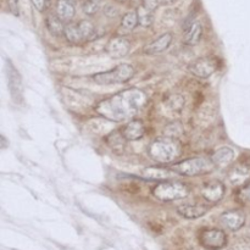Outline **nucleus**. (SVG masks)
Listing matches in <instances>:
<instances>
[{
    "mask_svg": "<svg viewBox=\"0 0 250 250\" xmlns=\"http://www.w3.org/2000/svg\"><path fill=\"white\" fill-rule=\"evenodd\" d=\"M148 102L144 92L137 88L122 90L112 97L102 100L95 110L100 116L111 121H124L136 116Z\"/></svg>",
    "mask_w": 250,
    "mask_h": 250,
    "instance_id": "nucleus-1",
    "label": "nucleus"
},
{
    "mask_svg": "<svg viewBox=\"0 0 250 250\" xmlns=\"http://www.w3.org/2000/svg\"><path fill=\"white\" fill-rule=\"evenodd\" d=\"M148 153L154 161L167 164L177 159L181 154V146L175 138H159L150 144Z\"/></svg>",
    "mask_w": 250,
    "mask_h": 250,
    "instance_id": "nucleus-2",
    "label": "nucleus"
},
{
    "mask_svg": "<svg viewBox=\"0 0 250 250\" xmlns=\"http://www.w3.org/2000/svg\"><path fill=\"white\" fill-rule=\"evenodd\" d=\"M134 75V68L128 63H121L112 70L106 72H100L93 76V81L98 84H115V83H124L131 80Z\"/></svg>",
    "mask_w": 250,
    "mask_h": 250,
    "instance_id": "nucleus-3",
    "label": "nucleus"
},
{
    "mask_svg": "<svg viewBox=\"0 0 250 250\" xmlns=\"http://www.w3.org/2000/svg\"><path fill=\"white\" fill-rule=\"evenodd\" d=\"M214 167V163L209 159L193 158L176 164L175 166H172L171 170L183 176H200L203 173H208L212 171Z\"/></svg>",
    "mask_w": 250,
    "mask_h": 250,
    "instance_id": "nucleus-4",
    "label": "nucleus"
},
{
    "mask_svg": "<svg viewBox=\"0 0 250 250\" xmlns=\"http://www.w3.org/2000/svg\"><path fill=\"white\" fill-rule=\"evenodd\" d=\"M189 189L186 185L181 182H166L160 183L153 189L154 197L163 202H172L186 198Z\"/></svg>",
    "mask_w": 250,
    "mask_h": 250,
    "instance_id": "nucleus-5",
    "label": "nucleus"
},
{
    "mask_svg": "<svg viewBox=\"0 0 250 250\" xmlns=\"http://www.w3.org/2000/svg\"><path fill=\"white\" fill-rule=\"evenodd\" d=\"M217 70V62L212 58H200L189 65V71L199 78H209Z\"/></svg>",
    "mask_w": 250,
    "mask_h": 250,
    "instance_id": "nucleus-6",
    "label": "nucleus"
},
{
    "mask_svg": "<svg viewBox=\"0 0 250 250\" xmlns=\"http://www.w3.org/2000/svg\"><path fill=\"white\" fill-rule=\"evenodd\" d=\"M226 234L221 229H207L200 234V242H202L203 246L211 250L224 248L226 246Z\"/></svg>",
    "mask_w": 250,
    "mask_h": 250,
    "instance_id": "nucleus-7",
    "label": "nucleus"
},
{
    "mask_svg": "<svg viewBox=\"0 0 250 250\" xmlns=\"http://www.w3.org/2000/svg\"><path fill=\"white\" fill-rule=\"evenodd\" d=\"M220 221L226 229H231V231H238L246 222V215L242 210H229L221 215Z\"/></svg>",
    "mask_w": 250,
    "mask_h": 250,
    "instance_id": "nucleus-8",
    "label": "nucleus"
},
{
    "mask_svg": "<svg viewBox=\"0 0 250 250\" xmlns=\"http://www.w3.org/2000/svg\"><path fill=\"white\" fill-rule=\"evenodd\" d=\"M129 48H131V44H129V42L126 38L116 37V38H112L107 43L106 53L112 59H120L124 58V56H126L128 54Z\"/></svg>",
    "mask_w": 250,
    "mask_h": 250,
    "instance_id": "nucleus-9",
    "label": "nucleus"
},
{
    "mask_svg": "<svg viewBox=\"0 0 250 250\" xmlns=\"http://www.w3.org/2000/svg\"><path fill=\"white\" fill-rule=\"evenodd\" d=\"M225 192H226V188L219 181H212V182L207 183L202 189L203 197L210 203L220 202L224 198Z\"/></svg>",
    "mask_w": 250,
    "mask_h": 250,
    "instance_id": "nucleus-10",
    "label": "nucleus"
},
{
    "mask_svg": "<svg viewBox=\"0 0 250 250\" xmlns=\"http://www.w3.org/2000/svg\"><path fill=\"white\" fill-rule=\"evenodd\" d=\"M234 159H236V153L233 149L229 148V146L220 148L211 156V161L217 167H226L229 164L233 163Z\"/></svg>",
    "mask_w": 250,
    "mask_h": 250,
    "instance_id": "nucleus-11",
    "label": "nucleus"
},
{
    "mask_svg": "<svg viewBox=\"0 0 250 250\" xmlns=\"http://www.w3.org/2000/svg\"><path fill=\"white\" fill-rule=\"evenodd\" d=\"M171 42H172V34L164 33L158 39H155L150 44H148L144 48V53L148 54V55H156V54L163 53V51H165L170 46Z\"/></svg>",
    "mask_w": 250,
    "mask_h": 250,
    "instance_id": "nucleus-12",
    "label": "nucleus"
},
{
    "mask_svg": "<svg viewBox=\"0 0 250 250\" xmlns=\"http://www.w3.org/2000/svg\"><path fill=\"white\" fill-rule=\"evenodd\" d=\"M229 178L234 186H248L250 183V167L246 165L236 166L231 170Z\"/></svg>",
    "mask_w": 250,
    "mask_h": 250,
    "instance_id": "nucleus-13",
    "label": "nucleus"
},
{
    "mask_svg": "<svg viewBox=\"0 0 250 250\" xmlns=\"http://www.w3.org/2000/svg\"><path fill=\"white\" fill-rule=\"evenodd\" d=\"M121 132L127 141H138L144 136L146 128L141 120H133L127 124V126H125Z\"/></svg>",
    "mask_w": 250,
    "mask_h": 250,
    "instance_id": "nucleus-14",
    "label": "nucleus"
},
{
    "mask_svg": "<svg viewBox=\"0 0 250 250\" xmlns=\"http://www.w3.org/2000/svg\"><path fill=\"white\" fill-rule=\"evenodd\" d=\"M208 208L199 204H185L177 208V212L186 219H199L208 212Z\"/></svg>",
    "mask_w": 250,
    "mask_h": 250,
    "instance_id": "nucleus-15",
    "label": "nucleus"
},
{
    "mask_svg": "<svg viewBox=\"0 0 250 250\" xmlns=\"http://www.w3.org/2000/svg\"><path fill=\"white\" fill-rule=\"evenodd\" d=\"M143 176L149 180H156V181H167L175 177L177 173L173 170H168V168H161V167H146L143 170Z\"/></svg>",
    "mask_w": 250,
    "mask_h": 250,
    "instance_id": "nucleus-16",
    "label": "nucleus"
},
{
    "mask_svg": "<svg viewBox=\"0 0 250 250\" xmlns=\"http://www.w3.org/2000/svg\"><path fill=\"white\" fill-rule=\"evenodd\" d=\"M56 15L62 22H68L75 16V6L68 0H58L56 2Z\"/></svg>",
    "mask_w": 250,
    "mask_h": 250,
    "instance_id": "nucleus-17",
    "label": "nucleus"
},
{
    "mask_svg": "<svg viewBox=\"0 0 250 250\" xmlns=\"http://www.w3.org/2000/svg\"><path fill=\"white\" fill-rule=\"evenodd\" d=\"M203 34V27L199 22L194 21L192 26L185 31V43L187 45H195L200 41Z\"/></svg>",
    "mask_w": 250,
    "mask_h": 250,
    "instance_id": "nucleus-18",
    "label": "nucleus"
},
{
    "mask_svg": "<svg viewBox=\"0 0 250 250\" xmlns=\"http://www.w3.org/2000/svg\"><path fill=\"white\" fill-rule=\"evenodd\" d=\"M107 144H109L110 148L117 154H121L125 151V148H126V142L127 139L125 138L122 132H114V133L109 134L107 137Z\"/></svg>",
    "mask_w": 250,
    "mask_h": 250,
    "instance_id": "nucleus-19",
    "label": "nucleus"
},
{
    "mask_svg": "<svg viewBox=\"0 0 250 250\" xmlns=\"http://www.w3.org/2000/svg\"><path fill=\"white\" fill-rule=\"evenodd\" d=\"M46 27L49 32L55 37H61L65 34V27L63 22L58 17V15H49L46 17Z\"/></svg>",
    "mask_w": 250,
    "mask_h": 250,
    "instance_id": "nucleus-20",
    "label": "nucleus"
},
{
    "mask_svg": "<svg viewBox=\"0 0 250 250\" xmlns=\"http://www.w3.org/2000/svg\"><path fill=\"white\" fill-rule=\"evenodd\" d=\"M78 27H80L81 29V33H82L83 41H93V39H95L97 37H99L94 24L90 21H88V20L81 21L80 23H78Z\"/></svg>",
    "mask_w": 250,
    "mask_h": 250,
    "instance_id": "nucleus-21",
    "label": "nucleus"
},
{
    "mask_svg": "<svg viewBox=\"0 0 250 250\" xmlns=\"http://www.w3.org/2000/svg\"><path fill=\"white\" fill-rule=\"evenodd\" d=\"M65 38L67 39L70 43L72 44H78L83 41L82 33H81V29L78 27V24L68 23L67 26L65 27Z\"/></svg>",
    "mask_w": 250,
    "mask_h": 250,
    "instance_id": "nucleus-22",
    "label": "nucleus"
},
{
    "mask_svg": "<svg viewBox=\"0 0 250 250\" xmlns=\"http://www.w3.org/2000/svg\"><path fill=\"white\" fill-rule=\"evenodd\" d=\"M136 12H137V16H138V23L141 24V26H143V27L151 26V23H153V20H154L153 11L146 9L143 5H141V6L137 9Z\"/></svg>",
    "mask_w": 250,
    "mask_h": 250,
    "instance_id": "nucleus-23",
    "label": "nucleus"
},
{
    "mask_svg": "<svg viewBox=\"0 0 250 250\" xmlns=\"http://www.w3.org/2000/svg\"><path fill=\"white\" fill-rule=\"evenodd\" d=\"M137 24H138V16H137V12L129 11L124 15V17H122L121 20V27L125 31H132V29L136 28Z\"/></svg>",
    "mask_w": 250,
    "mask_h": 250,
    "instance_id": "nucleus-24",
    "label": "nucleus"
},
{
    "mask_svg": "<svg viewBox=\"0 0 250 250\" xmlns=\"http://www.w3.org/2000/svg\"><path fill=\"white\" fill-rule=\"evenodd\" d=\"M167 105L170 109L172 110H181L182 109L183 104H185V99L181 95H172L167 99Z\"/></svg>",
    "mask_w": 250,
    "mask_h": 250,
    "instance_id": "nucleus-25",
    "label": "nucleus"
},
{
    "mask_svg": "<svg viewBox=\"0 0 250 250\" xmlns=\"http://www.w3.org/2000/svg\"><path fill=\"white\" fill-rule=\"evenodd\" d=\"M82 9L83 11H84V14L87 15H94L97 14L98 10H99V4L95 1H93V0H85L84 2L82 4Z\"/></svg>",
    "mask_w": 250,
    "mask_h": 250,
    "instance_id": "nucleus-26",
    "label": "nucleus"
},
{
    "mask_svg": "<svg viewBox=\"0 0 250 250\" xmlns=\"http://www.w3.org/2000/svg\"><path fill=\"white\" fill-rule=\"evenodd\" d=\"M142 2H143V6L146 9L150 10V11H154V10L158 9L159 5L161 4L160 0H142Z\"/></svg>",
    "mask_w": 250,
    "mask_h": 250,
    "instance_id": "nucleus-27",
    "label": "nucleus"
},
{
    "mask_svg": "<svg viewBox=\"0 0 250 250\" xmlns=\"http://www.w3.org/2000/svg\"><path fill=\"white\" fill-rule=\"evenodd\" d=\"M7 5H9L10 12H11V14H14L15 16H19L20 15L19 0H7Z\"/></svg>",
    "mask_w": 250,
    "mask_h": 250,
    "instance_id": "nucleus-28",
    "label": "nucleus"
},
{
    "mask_svg": "<svg viewBox=\"0 0 250 250\" xmlns=\"http://www.w3.org/2000/svg\"><path fill=\"white\" fill-rule=\"evenodd\" d=\"M32 4H33V6L36 7L38 11H43V10L45 9L46 0H32Z\"/></svg>",
    "mask_w": 250,
    "mask_h": 250,
    "instance_id": "nucleus-29",
    "label": "nucleus"
},
{
    "mask_svg": "<svg viewBox=\"0 0 250 250\" xmlns=\"http://www.w3.org/2000/svg\"><path fill=\"white\" fill-rule=\"evenodd\" d=\"M243 195L244 197L247 198V199L249 200L250 202V183L248 186H246V188H244V190H243Z\"/></svg>",
    "mask_w": 250,
    "mask_h": 250,
    "instance_id": "nucleus-30",
    "label": "nucleus"
},
{
    "mask_svg": "<svg viewBox=\"0 0 250 250\" xmlns=\"http://www.w3.org/2000/svg\"><path fill=\"white\" fill-rule=\"evenodd\" d=\"M175 1V0H160L161 4L164 5H168V4H172V2Z\"/></svg>",
    "mask_w": 250,
    "mask_h": 250,
    "instance_id": "nucleus-31",
    "label": "nucleus"
},
{
    "mask_svg": "<svg viewBox=\"0 0 250 250\" xmlns=\"http://www.w3.org/2000/svg\"><path fill=\"white\" fill-rule=\"evenodd\" d=\"M117 1H119V2H126L127 0H117Z\"/></svg>",
    "mask_w": 250,
    "mask_h": 250,
    "instance_id": "nucleus-32",
    "label": "nucleus"
},
{
    "mask_svg": "<svg viewBox=\"0 0 250 250\" xmlns=\"http://www.w3.org/2000/svg\"><path fill=\"white\" fill-rule=\"evenodd\" d=\"M93 1H95V2H99V1H102V0H93Z\"/></svg>",
    "mask_w": 250,
    "mask_h": 250,
    "instance_id": "nucleus-33",
    "label": "nucleus"
},
{
    "mask_svg": "<svg viewBox=\"0 0 250 250\" xmlns=\"http://www.w3.org/2000/svg\"><path fill=\"white\" fill-rule=\"evenodd\" d=\"M68 1H71V2H72V1H75V0H68Z\"/></svg>",
    "mask_w": 250,
    "mask_h": 250,
    "instance_id": "nucleus-34",
    "label": "nucleus"
}]
</instances>
